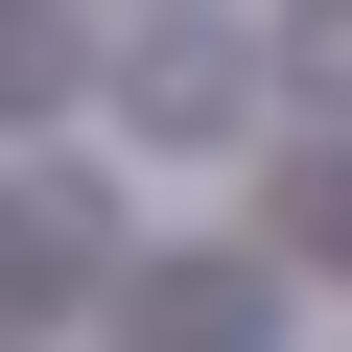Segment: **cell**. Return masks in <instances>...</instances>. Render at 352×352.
Segmentation results:
<instances>
[{
	"mask_svg": "<svg viewBox=\"0 0 352 352\" xmlns=\"http://www.w3.org/2000/svg\"><path fill=\"white\" fill-rule=\"evenodd\" d=\"M282 235H305V258H352V164H305V212H282Z\"/></svg>",
	"mask_w": 352,
	"mask_h": 352,
	"instance_id": "6da1fadb",
	"label": "cell"
}]
</instances>
